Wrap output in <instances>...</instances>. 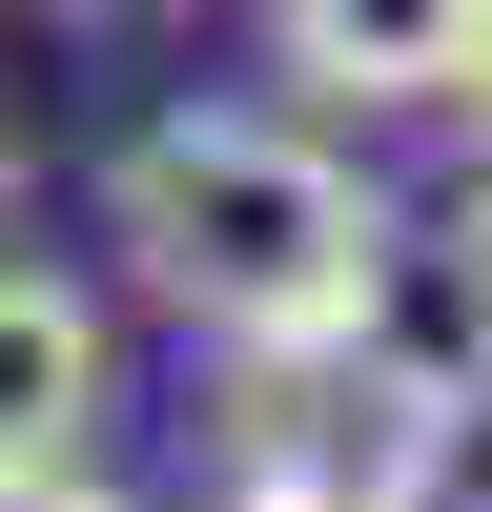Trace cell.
Segmentation results:
<instances>
[{
  "label": "cell",
  "instance_id": "8992f818",
  "mask_svg": "<svg viewBox=\"0 0 492 512\" xmlns=\"http://www.w3.org/2000/svg\"><path fill=\"white\" fill-rule=\"evenodd\" d=\"M0 512H144V492H103V472H0Z\"/></svg>",
  "mask_w": 492,
  "mask_h": 512
},
{
  "label": "cell",
  "instance_id": "7a4b0ae2",
  "mask_svg": "<svg viewBox=\"0 0 492 512\" xmlns=\"http://www.w3.org/2000/svg\"><path fill=\"white\" fill-rule=\"evenodd\" d=\"M226 512H451L472 369H410L390 328L349 349H226Z\"/></svg>",
  "mask_w": 492,
  "mask_h": 512
},
{
  "label": "cell",
  "instance_id": "5b68a950",
  "mask_svg": "<svg viewBox=\"0 0 492 512\" xmlns=\"http://www.w3.org/2000/svg\"><path fill=\"white\" fill-rule=\"evenodd\" d=\"M451 287H472V390H492V185H472V246H451Z\"/></svg>",
  "mask_w": 492,
  "mask_h": 512
},
{
  "label": "cell",
  "instance_id": "ba28073f",
  "mask_svg": "<svg viewBox=\"0 0 492 512\" xmlns=\"http://www.w3.org/2000/svg\"><path fill=\"white\" fill-rule=\"evenodd\" d=\"M0 205H21V123H0Z\"/></svg>",
  "mask_w": 492,
  "mask_h": 512
},
{
  "label": "cell",
  "instance_id": "9c48e42d",
  "mask_svg": "<svg viewBox=\"0 0 492 512\" xmlns=\"http://www.w3.org/2000/svg\"><path fill=\"white\" fill-rule=\"evenodd\" d=\"M62 21H123V0H62Z\"/></svg>",
  "mask_w": 492,
  "mask_h": 512
},
{
  "label": "cell",
  "instance_id": "3957f363",
  "mask_svg": "<svg viewBox=\"0 0 492 512\" xmlns=\"http://www.w3.org/2000/svg\"><path fill=\"white\" fill-rule=\"evenodd\" d=\"M267 62L328 123H451L492 62V0H267Z\"/></svg>",
  "mask_w": 492,
  "mask_h": 512
},
{
  "label": "cell",
  "instance_id": "277c9868",
  "mask_svg": "<svg viewBox=\"0 0 492 512\" xmlns=\"http://www.w3.org/2000/svg\"><path fill=\"white\" fill-rule=\"evenodd\" d=\"M103 431V308L62 267H0V472H82Z\"/></svg>",
  "mask_w": 492,
  "mask_h": 512
},
{
  "label": "cell",
  "instance_id": "52a82bcc",
  "mask_svg": "<svg viewBox=\"0 0 492 512\" xmlns=\"http://www.w3.org/2000/svg\"><path fill=\"white\" fill-rule=\"evenodd\" d=\"M451 123H472V185H492V62H472V103H451Z\"/></svg>",
  "mask_w": 492,
  "mask_h": 512
},
{
  "label": "cell",
  "instance_id": "6da1fadb",
  "mask_svg": "<svg viewBox=\"0 0 492 512\" xmlns=\"http://www.w3.org/2000/svg\"><path fill=\"white\" fill-rule=\"evenodd\" d=\"M103 246L205 349H349V328H390V267H410L390 185L328 123H287V103H164V123H123Z\"/></svg>",
  "mask_w": 492,
  "mask_h": 512
}]
</instances>
